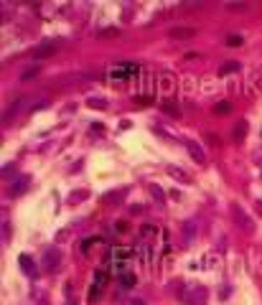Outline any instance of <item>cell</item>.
<instances>
[{
  "label": "cell",
  "instance_id": "1",
  "mask_svg": "<svg viewBox=\"0 0 262 305\" xmlns=\"http://www.w3.org/2000/svg\"><path fill=\"white\" fill-rule=\"evenodd\" d=\"M232 216H234V221H237V226L242 229L244 234H252L254 232V219L242 209V204H237V201H232Z\"/></svg>",
  "mask_w": 262,
  "mask_h": 305
},
{
  "label": "cell",
  "instance_id": "2",
  "mask_svg": "<svg viewBox=\"0 0 262 305\" xmlns=\"http://www.w3.org/2000/svg\"><path fill=\"white\" fill-rule=\"evenodd\" d=\"M183 300H186V305H206L209 302V290L204 285H191L189 290H186Z\"/></svg>",
  "mask_w": 262,
  "mask_h": 305
},
{
  "label": "cell",
  "instance_id": "3",
  "mask_svg": "<svg viewBox=\"0 0 262 305\" xmlns=\"http://www.w3.org/2000/svg\"><path fill=\"white\" fill-rule=\"evenodd\" d=\"M61 262H64V257H61V252L56 247H49L44 252V270L46 272H59L61 270Z\"/></svg>",
  "mask_w": 262,
  "mask_h": 305
},
{
  "label": "cell",
  "instance_id": "4",
  "mask_svg": "<svg viewBox=\"0 0 262 305\" xmlns=\"http://www.w3.org/2000/svg\"><path fill=\"white\" fill-rule=\"evenodd\" d=\"M28 186H31V178H28V176H18V178L8 186V196H13V199L23 196L26 191H28Z\"/></svg>",
  "mask_w": 262,
  "mask_h": 305
},
{
  "label": "cell",
  "instance_id": "5",
  "mask_svg": "<svg viewBox=\"0 0 262 305\" xmlns=\"http://www.w3.org/2000/svg\"><path fill=\"white\" fill-rule=\"evenodd\" d=\"M104 282H107V272L104 270H97L94 272V282H92V290H89V300L94 302L99 295H102V290H104Z\"/></svg>",
  "mask_w": 262,
  "mask_h": 305
},
{
  "label": "cell",
  "instance_id": "6",
  "mask_svg": "<svg viewBox=\"0 0 262 305\" xmlns=\"http://www.w3.org/2000/svg\"><path fill=\"white\" fill-rule=\"evenodd\" d=\"M186 150H189V156L194 158V163H199V166H206V152L201 150V145H199V142L189 140V142H186Z\"/></svg>",
  "mask_w": 262,
  "mask_h": 305
},
{
  "label": "cell",
  "instance_id": "7",
  "mask_svg": "<svg viewBox=\"0 0 262 305\" xmlns=\"http://www.w3.org/2000/svg\"><path fill=\"white\" fill-rule=\"evenodd\" d=\"M247 132H249L247 120H237V122H234V130H232V140H234L237 145H242V142L247 140Z\"/></svg>",
  "mask_w": 262,
  "mask_h": 305
},
{
  "label": "cell",
  "instance_id": "8",
  "mask_svg": "<svg viewBox=\"0 0 262 305\" xmlns=\"http://www.w3.org/2000/svg\"><path fill=\"white\" fill-rule=\"evenodd\" d=\"M166 173H168L173 181L183 183V186H191V183H194V178H191L189 173H186V171H181V168H176V166H168V168H166Z\"/></svg>",
  "mask_w": 262,
  "mask_h": 305
},
{
  "label": "cell",
  "instance_id": "9",
  "mask_svg": "<svg viewBox=\"0 0 262 305\" xmlns=\"http://www.w3.org/2000/svg\"><path fill=\"white\" fill-rule=\"evenodd\" d=\"M56 51V44L51 41V44H41V46H36L33 51H31V59L33 61H39V59H46V56H51Z\"/></svg>",
  "mask_w": 262,
  "mask_h": 305
},
{
  "label": "cell",
  "instance_id": "10",
  "mask_svg": "<svg viewBox=\"0 0 262 305\" xmlns=\"http://www.w3.org/2000/svg\"><path fill=\"white\" fill-rule=\"evenodd\" d=\"M135 71H138L135 64H122V66H115V69H112L109 76H112V79H125V76H133Z\"/></svg>",
  "mask_w": 262,
  "mask_h": 305
},
{
  "label": "cell",
  "instance_id": "11",
  "mask_svg": "<svg viewBox=\"0 0 262 305\" xmlns=\"http://www.w3.org/2000/svg\"><path fill=\"white\" fill-rule=\"evenodd\" d=\"M196 36V31L194 28H171L168 31V38H171V41H181V38H194Z\"/></svg>",
  "mask_w": 262,
  "mask_h": 305
},
{
  "label": "cell",
  "instance_id": "12",
  "mask_svg": "<svg viewBox=\"0 0 262 305\" xmlns=\"http://www.w3.org/2000/svg\"><path fill=\"white\" fill-rule=\"evenodd\" d=\"M41 74V64H33V66H26L23 71H21V82H31V79H36V76Z\"/></svg>",
  "mask_w": 262,
  "mask_h": 305
},
{
  "label": "cell",
  "instance_id": "13",
  "mask_svg": "<svg viewBox=\"0 0 262 305\" xmlns=\"http://www.w3.org/2000/svg\"><path fill=\"white\" fill-rule=\"evenodd\" d=\"M158 79H161V89H163V92H173V87H176V79H173V74H168V71H161V74H158Z\"/></svg>",
  "mask_w": 262,
  "mask_h": 305
},
{
  "label": "cell",
  "instance_id": "14",
  "mask_svg": "<svg viewBox=\"0 0 262 305\" xmlns=\"http://www.w3.org/2000/svg\"><path fill=\"white\" fill-rule=\"evenodd\" d=\"M18 264H21V270H23L26 275H31V277L36 275V264H33V259H31L28 254H21V257H18Z\"/></svg>",
  "mask_w": 262,
  "mask_h": 305
},
{
  "label": "cell",
  "instance_id": "15",
  "mask_svg": "<svg viewBox=\"0 0 262 305\" xmlns=\"http://www.w3.org/2000/svg\"><path fill=\"white\" fill-rule=\"evenodd\" d=\"M21 102H23V99H21V97H16V99L11 102V107H8V109L3 112V122H6V125H8V122H11V120L16 117V112L21 109Z\"/></svg>",
  "mask_w": 262,
  "mask_h": 305
},
{
  "label": "cell",
  "instance_id": "16",
  "mask_svg": "<svg viewBox=\"0 0 262 305\" xmlns=\"http://www.w3.org/2000/svg\"><path fill=\"white\" fill-rule=\"evenodd\" d=\"M148 191H151V196H153L156 204H166V194H163V188L158 183H151V186H148Z\"/></svg>",
  "mask_w": 262,
  "mask_h": 305
},
{
  "label": "cell",
  "instance_id": "17",
  "mask_svg": "<svg viewBox=\"0 0 262 305\" xmlns=\"http://www.w3.org/2000/svg\"><path fill=\"white\" fill-rule=\"evenodd\" d=\"M234 71H239V61H227V64L219 66V76H227V74H234Z\"/></svg>",
  "mask_w": 262,
  "mask_h": 305
},
{
  "label": "cell",
  "instance_id": "18",
  "mask_svg": "<svg viewBox=\"0 0 262 305\" xmlns=\"http://www.w3.org/2000/svg\"><path fill=\"white\" fill-rule=\"evenodd\" d=\"M120 282H122V287H125V290H130V287H135V275H133V272H122Z\"/></svg>",
  "mask_w": 262,
  "mask_h": 305
},
{
  "label": "cell",
  "instance_id": "19",
  "mask_svg": "<svg viewBox=\"0 0 262 305\" xmlns=\"http://www.w3.org/2000/svg\"><path fill=\"white\" fill-rule=\"evenodd\" d=\"M224 8H227L229 13H244V11H247L249 6H247V3H227Z\"/></svg>",
  "mask_w": 262,
  "mask_h": 305
},
{
  "label": "cell",
  "instance_id": "20",
  "mask_svg": "<svg viewBox=\"0 0 262 305\" xmlns=\"http://www.w3.org/2000/svg\"><path fill=\"white\" fill-rule=\"evenodd\" d=\"M163 109H166L168 114H173V117H178V114H181V112H178V107L173 104V99H166V102H163Z\"/></svg>",
  "mask_w": 262,
  "mask_h": 305
},
{
  "label": "cell",
  "instance_id": "21",
  "mask_svg": "<svg viewBox=\"0 0 262 305\" xmlns=\"http://www.w3.org/2000/svg\"><path fill=\"white\" fill-rule=\"evenodd\" d=\"M214 109H216V114H227V112H232V102H219Z\"/></svg>",
  "mask_w": 262,
  "mask_h": 305
},
{
  "label": "cell",
  "instance_id": "22",
  "mask_svg": "<svg viewBox=\"0 0 262 305\" xmlns=\"http://www.w3.org/2000/svg\"><path fill=\"white\" fill-rule=\"evenodd\" d=\"M89 194H87V191H77V194H71L69 196V204H77V201H84Z\"/></svg>",
  "mask_w": 262,
  "mask_h": 305
},
{
  "label": "cell",
  "instance_id": "23",
  "mask_svg": "<svg viewBox=\"0 0 262 305\" xmlns=\"http://www.w3.org/2000/svg\"><path fill=\"white\" fill-rule=\"evenodd\" d=\"M87 104H92L94 109H104V99H102V97H89Z\"/></svg>",
  "mask_w": 262,
  "mask_h": 305
},
{
  "label": "cell",
  "instance_id": "24",
  "mask_svg": "<svg viewBox=\"0 0 262 305\" xmlns=\"http://www.w3.org/2000/svg\"><path fill=\"white\" fill-rule=\"evenodd\" d=\"M117 33H120L117 28H104V31H99V36H102V38H109V36H117Z\"/></svg>",
  "mask_w": 262,
  "mask_h": 305
},
{
  "label": "cell",
  "instance_id": "25",
  "mask_svg": "<svg viewBox=\"0 0 262 305\" xmlns=\"http://www.w3.org/2000/svg\"><path fill=\"white\" fill-rule=\"evenodd\" d=\"M227 44H229V46H242V36H229Z\"/></svg>",
  "mask_w": 262,
  "mask_h": 305
},
{
  "label": "cell",
  "instance_id": "26",
  "mask_svg": "<svg viewBox=\"0 0 262 305\" xmlns=\"http://www.w3.org/2000/svg\"><path fill=\"white\" fill-rule=\"evenodd\" d=\"M92 244H94V239H84V242H82V252L87 254V252L92 249Z\"/></svg>",
  "mask_w": 262,
  "mask_h": 305
},
{
  "label": "cell",
  "instance_id": "27",
  "mask_svg": "<svg viewBox=\"0 0 262 305\" xmlns=\"http://www.w3.org/2000/svg\"><path fill=\"white\" fill-rule=\"evenodd\" d=\"M133 252L130 249H115V257H130Z\"/></svg>",
  "mask_w": 262,
  "mask_h": 305
}]
</instances>
